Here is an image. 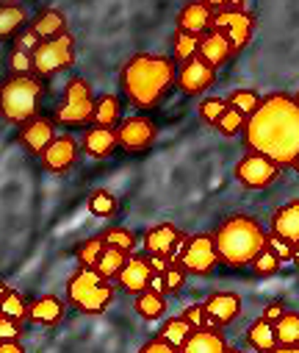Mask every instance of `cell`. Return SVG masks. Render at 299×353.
I'll return each mask as SVG.
<instances>
[{"label": "cell", "mask_w": 299, "mask_h": 353, "mask_svg": "<svg viewBox=\"0 0 299 353\" xmlns=\"http://www.w3.org/2000/svg\"><path fill=\"white\" fill-rule=\"evenodd\" d=\"M244 145L280 167H291L299 156V103L288 92L261 98L258 109L244 123Z\"/></svg>", "instance_id": "cell-1"}, {"label": "cell", "mask_w": 299, "mask_h": 353, "mask_svg": "<svg viewBox=\"0 0 299 353\" xmlns=\"http://www.w3.org/2000/svg\"><path fill=\"white\" fill-rule=\"evenodd\" d=\"M175 75H177V61L175 59L139 53L122 67L120 83H122L125 98L136 109L150 112L164 101V95L175 86Z\"/></svg>", "instance_id": "cell-2"}, {"label": "cell", "mask_w": 299, "mask_h": 353, "mask_svg": "<svg viewBox=\"0 0 299 353\" xmlns=\"http://www.w3.org/2000/svg\"><path fill=\"white\" fill-rule=\"evenodd\" d=\"M214 248L228 268H250V261L266 248V231L255 217L233 214L217 225Z\"/></svg>", "instance_id": "cell-3"}, {"label": "cell", "mask_w": 299, "mask_h": 353, "mask_svg": "<svg viewBox=\"0 0 299 353\" xmlns=\"http://www.w3.org/2000/svg\"><path fill=\"white\" fill-rule=\"evenodd\" d=\"M45 95V83L36 72L9 75L0 83V120L9 125H23L25 120L39 114Z\"/></svg>", "instance_id": "cell-4"}, {"label": "cell", "mask_w": 299, "mask_h": 353, "mask_svg": "<svg viewBox=\"0 0 299 353\" xmlns=\"http://www.w3.org/2000/svg\"><path fill=\"white\" fill-rule=\"evenodd\" d=\"M67 303L83 314H103L114 303V287L94 268H80L67 281Z\"/></svg>", "instance_id": "cell-5"}, {"label": "cell", "mask_w": 299, "mask_h": 353, "mask_svg": "<svg viewBox=\"0 0 299 353\" xmlns=\"http://www.w3.org/2000/svg\"><path fill=\"white\" fill-rule=\"evenodd\" d=\"M91 114H94V95L86 78L72 75L64 86V101L56 106L53 112V123L58 128H86L91 125Z\"/></svg>", "instance_id": "cell-6"}, {"label": "cell", "mask_w": 299, "mask_h": 353, "mask_svg": "<svg viewBox=\"0 0 299 353\" xmlns=\"http://www.w3.org/2000/svg\"><path fill=\"white\" fill-rule=\"evenodd\" d=\"M34 72L39 78H50L75 64V39L69 34H58L53 39H42L34 48Z\"/></svg>", "instance_id": "cell-7"}, {"label": "cell", "mask_w": 299, "mask_h": 353, "mask_svg": "<svg viewBox=\"0 0 299 353\" xmlns=\"http://www.w3.org/2000/svg\"><path fill=\"white\" fill-rule=\"evenodd\" d=\"M280 170H283V167H280L277 161H272L269 156L250 150V153L236 164L233 175H236V181H239L244 190H266V187H272V184L277 181Z\"/></svg>", "instance_id": "cell-8"}, {"label": "cell", "mask_w": 299, "mask_h": 353, "mask_svg": "<svg viewBox=\"0 0 299 353\" xmlns=\"http://www.w3.org/2000/svg\"><path fill=\"white\" fill-rule=\"evenodd\" d=\"M117 145L125 150V153H142L147 148L155 145L158 139V125L153 123V117L147 114H133V117H125L117 123Z\"/></svg>", "instance_id": "cell-9"}, {"label": "cell", "mask_w": 299, "mask_h": 353, "mask_svg": "<svg viewBox=\"0 0 299 353\" xmlns=\"http://www.w3.org/2000/svg\"><path fill=\"white\" fill-rule=\"evenodd\" d=\"M211 28H217L228 42L233 53H241L255 31V17L250 12H230V9H217L214 12V23Z\"/></svg>", "instance_id": "cell-10"}, {"label": "cell", "mask_w": 299, "mask_h": 353, "mask_svg": "<svg viewBox=\"0 0 299 353\" xmlns=\"http://www.w3.org/2000/svg\"><path fill=\"white\" fill-rule=\"evenodd\" d=\"M180 268L191 276H208L217 264H219V256H217V248H214V236L208 234H197L191 239H186L183 245V253H180Z\"/></svg>", "instance_id": "cell-11"}, {"label": "cell", "mask_w": 299, "mask_h": 353, "mask_svg": "<svg viewBox=\"0 0 299 353\" xmlns=\"http://www.w3.org/2000/svg\"><path fill=\"white\" fill-rule=\"evenodd\" d=\"M217 81V67H211L208 61H203L199 56H191L186 61H177V75H175V83L177 90L188 98H197L203 95L206 90H211Z\"/></svg>", "instance_id": "cell-12"}, {"label": "cell", "mask_w": 299, "mask_h": 353, "mask_svg": "<svg viewBox=\"0 0 299 353\" xmlns=\"http://www.w3.org/2000/svg\"><path fill=\"white\" fill-rule=\"evenodd\" d=\"M78 150H80V145H78V139L75 137H69V134H56V139L39 153V161H42V167L47 170V172H67L75 161H78Z\"/></svg>", "instance_id": "cell-13"}, {"label": "cell", "mask_w": 299, "mask_h": 353, "mask_svg": "<svg viewBox=\"0 0 299 353\" xmlns=\"http://www.w3.org/2000/svg\"><path fill=\"white\" fill-rule=\"evenodd\" d=\"M53 139H56V123H53V117L36 114V117L25 120L23 125H17V142L28 153H34V156H39Z\"/></svg>", "instance_id": "cell-14"}, {"label": "cell", "mask_w": 299, "mask_h": 353, "mask_svg": "<svg viewBox=\"0 0 299 353\" xmlns=\"http://www.w3.org/2000/svg\"><path fill=\"white\" fill-rule=\"evenodd\" d=\"M150 276H153V268H150L147 256L131 253V256L125 259L122 270L117 273V279H114V281H117V287H120L122 292H128V295H139V292H144V290H147Z\"/></svg>", "instance_id": "cell-15"}, {"label": "cell", "mask_w": 299, "mask_h": 353, "mask_svg": "<svg viewBox=\"0 0 299 353\" xmlns=\"http://www.w3.org/2000/svg\"><path fill=\"white\" fill-rule=\"evenodd\" d=\"M206 309V317H208V325H230L239 314H241V295L239 292H211L203 303Z\"/></svg>", "instance_id": "cell-16"}, {"label": "cell", "mask_w": 299, "mask_h": 353, "mask_svg": "<svg viewBox=\"0 0 299 353\" xmlns=\"http://www.w3.org/2000/svg\"><path fill=\"white\" fill-rule=\"evenodd\" d=\"M180 350L183 353H225L230 347L219 325H203V328H191Z\"/></svg>", "instance_id": "cell-17"}, {"label": "cell", "mask_w": 299, "mask_h": 353, "mask_svg": "<svg viewBox=\"0 0 299 353\" xmlns=\"http://www.w3.org/2000/svg\"><path fill=\"white\" fill-rule=\"evenodd\" d=\"M117 131L114 128H106V125H86L83 128V137H80V150L91 159H109L114 150H117Z\"/></svg>", "instance_id": "cell-18"}, {"label": "cell", "mask_w": 299, "mask_h": 353, "mask_svg": "<svg viewBox=\"0 0 299 353\" xmlns=\"http://www.w3.org/2000/svg\"><path fill=\"white\" fill-rule=\"evenodd\" d=\"M214 12L217 9H211L208 3H203V0H191V3H186L177 14V31H188V34L203 37L206 31H211Z\"/></svg>", "instance_id": "cell-19"}, {"label": "cell", "mask_w": 299, "mask_h": 353, "mask_svg": "<svg viewBox=\"0 0 299 353\" xmlns=\"http://www.w3.org/2000/svg\"><path fill=\"white\" fill-rule=\"evenodd\" d=\"M64 314H67V306L56 295H42V298H34L28 303V320L36 325H45V328L58 325L64 320Z\"/></svg>", "instance_id": "cell-20"}, {"label": "cell", "mask_w": 299, "mask_h": 353, "mask_svg": "<svg viewBox=\"0 0 299 353\" xmlns=\"http://www.w3.org/2000/svg\"><path fill=\"white\" fill-rule=\"evenodd\" d=\"M183 239V234L177 231V225L172 223H158L153 228L144 231V250L147 253H161L169 259V253L175 250V245Z\"/></svg>", "instance_id": "cell-21"}, {"label": "cell", "mask_w": 299, "mask_h": 353, "mask_svg": "<svg viewBox=\"0 0 299 353\" xmlns=\"http://www.w3.org/2000/svg\"><path fill=\"white\" fill-rule=\"evenodd\" d=\"M197 56L203 59V61H208L211 67H222V64L233 56V50H230V42H228L217 28H211V31H206L203 37H199Z\"/></svg>", "instance_id": "cell-22"}, {"label": "cell", "mask_w": 299, "mask_h": 353, "mask_svg": "<svg viewBox=\"0 0 299 353\" xmlns=\"http://www.w3.org/2000/svg\"><path fill=\"white\" fill-rule=\"evenodd\" d=\"M277 353H299V312H285L274 323Z\"/></svg>", "instance_id": "cell-23"}, {"label": "cell", "mask_w": 299, "mask_h": 353, "mask_svg": "<svg viewBox=\"0 0 299 353\" xmlns=\"http://www.w3.org/2000/svg\"><path fill=\"white\" fill-rule=\"evenodd\" d=\"M272 231L288 242H299V201H288L272 214Z\"/></svg>", "instance_id": "cell-24"}, {"label": "cell", "mask_w": 299, "mask_h": 353, "mask_svg": "<svg viewBox=\"0 0 299 353\" xmlns=\"http://www.w3.org/2000/svg\"><path fill=\"white\" fill-rule=\"evenodd\" d=\"M28 26V14L20 3H0V42L14 39Z\"/></svg>", "instance_id": "cell-25"}, {"label": "cell", "mask_w": 299, "mask_h": 353, "mask_svg": "<svg viewBox=\"0 0 299 353\" xmlns=\"http://www.w3.org/2000/svg\"><path fill=\"white\" fill-rule=\"evenodd\" d=\"M31 28L36 31L39 39H53L58 34H67V17L64 12L58 9H42L34 20H31Z\"/></svg>", "instance_id": "cell-26"}, {"label": "cell", "mask_w": 299, "mask_h": 353, "mask_svg": "<svg viewBox=\"0 0 299 353\" xmlns=\"http://www.w3.org/2000/svg\"><path fill=\"white\" fill-rule=\"evenodd\" d=\"M120 120H122V103H120L117 95H100V98H94V114H91L94 125L117 128Z\"/></svg>", "instance_id": "cell-27"}, {"label": "cell", "mask_w": 299, "mask_h": 353, "mask_svg": "<svg viewBox=\"0 0 299 353\" xmlns=\"http://www.w3.org/2000/svg\"><path fill=\"white\" fill-rule=\"evenodd\" d=\"M136 314L147 323H155L166 314V295L161 292H153V290H144L136 295Z\"/></svg>", "instance_id": "cell-28"}, {"label": "cell", "mask_w": 299, "mask_h": 353, "mask_svg": "<svg viewBox=\"0 0 299 353\" xmlns=\"http://www.w3.org/2000/svg\"><path fill=\"white\" fill-rule=\"evenodd\" d=\"M247 345L252 347V350H263V353H269V350H274L277 347V336H274V325L269 323V320H263V317H258L250 328H247Z\"/></svg>", "instance_id": "cell-29"}, {"label": "cell", "mask_w": 299, "mask_h": 353, "mask_svg": "<svg viewBox=\"0 0 299 353\" xmlns=\"http://www.w3.org/2000/svg\"><path fill=\"white\" fill-rule=\"evenodd\" d=\"M128 256H131V253H125V250H120V248H114V245H106L103 253H100V259H97V264H94V270L103 276V279L114 281L117 273L122 270V264H125Z\"/></svg>", "instance_id": "cell-30"}, {"label": "cell", "mask_w": 299, "mask_h": 353, "mask_svg": "<svg viewBox=\"0 0 299 353\" xmlns=\"http://www.w3.org/2000/svg\"><path fill=\"white\" fill-rule=\"evenodd\" d=\"M117 209H120V201H117L109 190H97V192L89 195V212H91L94 217L109 220V217L117 214Z\"/></svg>", "instance_id": "cell-31"}, {"label": "cell", "mask_w": 299, "mask_h": 353, "mask_svg": "<svg viewBox=\"0 0 299 353\" xmlns=\"http://www.w3.org/2000/svg\"><path fill=\"white\" fill-rule=\"evenodd\" d=\"M0 314L14 317V320H25L28 317V301L23 298V292L6 287L3 298H0Z\"/></svg>", "instance_id": "cell-32"}, {"label": "cell", "mask_w": 299, "mask_h": 353, "mask_svg": "<svg viewBox=\"0 0 299 353\" xmlns=\"http://www.w3.org/2000/svg\"><path fill=\"white\" fill-rule=\"evenodd\" d=\"M103 248H106L103 236H89V239H83V242L75 248L78 264H80V268H94L97 259H100V253H103Z\"/></svg>", "instance_id": "cell-33"}, {"label": "cell", "mask_w": 299, "mask_h": 353, "mask_svg": "<svg viewBox=\"0 0 299 353\" xmlns=\"http://www.w3.org/2000/svg\"><path fill=\"white\" fill-rule=\"evenodd\" d=\"M103 242L106 245H114L125 253H133L136 250V234L131 228H122V225H114V228H106L103 231Z\"/></svg>", "instance_id": "cell-34"}, {"label": "cell", "mask_w": 299, "mask_h": 353, "mask_svg": "<svg viewBox=\"0 0 299 353\" xmlns=\"http://www.w3.org/2000/svg\"><path fill=\"white\" fill-rule=\"evenodd\" d=\"M191 334V325L183 320V317H172L169 323H164V328H161V334L158 336H164L175 350H180V345L186 342V336Z\"/></svg>", "instance_id": "cell-35"}, {"label": "cell", "mask_w": 299, "mask_h": 353, "mask_svg": "<svg viewBox=\"0 0 299 353\" xmlns=\"http://www.w3.org/2000/svg\"><path fill=\"white\" fill-rule=\"evenodd\" d=\"M197 48H199V37L197 34H188V31H177L175 34V42H172L175 61H186V59L197 56Z\"/></svg>", "instance_id": "cell-36"}, {"label": "cell", "mask_w": 299, "mask_h": 353, "mask_svg": "<svg viewBox=\"0 0 299 353\" xmlns=\"http://www.w3.org/2000/svg\"><path fill=\"white\" fill-rule=\"evenodd\" d=\"M244 123H247V117L239 112V109H233V106H228L225 112H222V117L217 120V131L219 134H225V137H236V134H241L244 131Z\"/></svg>", "instance_id": "cell-37"}, {"label": "cell", "mask_w": 299, "mask_h": 353, "mask_svg": "<svg viewBox=\"0 0 299 353\" xmlns=\"http://www.w3.org/2000/svg\"><path fill=\"white\" fill-rule=\"evenodd\" d=\"M280 264H283V261L277 259V253L266 245V248H263V250L250 261V268H252V273H255V276H274V273L280 270Z\"/></svg>", "instance_id": "cell-38"}, {"label": "cell", "mask_w": 299, "mask_h": 353, "mask_svg": "<svg viewBox=\"0 0 299 353\" xmlns=\"http://www.w3.org/2000/svg\"><path fill=\"white\" fill-rule=\"evenodd\" d=\"M258 103H261V95H258L255 90H236V92H230V98H228V106L239 109L244 117H250V114L258 109Z\"/></svg>", "instance_id": "cell-39"}, {"label": "cell", "mask_w": 299, "mask_h": 353, "mask_svg": "<svg viewBox=\"0 0 299 353\" xmlns=\"http://www.w3.org/2000/svg\"><path fill=\"white\" fill-rule=\"evenodd\" d=\"M186 270L180 268V261H169V268L164 270V284H166V295H180L183 284H186Z\"/></svg>", "instance_id": "cell-40"}, {"label": "cell", "mask_w": 299, "mask_h": 353, "mask_svg": "<svg viewBox=\"0 0 299 353\" xmlns=\"http://www.w3.org/2000/svg\"><path fill=\"white\" fill-rule=\"evenodd\" d=\"M9 70H12V75L34 72V56L28 50H23V48H12L9 50Z\"/></svg>", "instance_id": "cell-41"}, {"label": "cell", "mask_w": 299, "mask_h": 353, "mask_svg": "<svg viewBox=\"0 0 299 353\" xmlns=\"http://www.w3.org/2000/svg\"><path fill=\"white\" fill-rule=\"evenodd\" d=\"M225 109H228V101H222V98H208V101L199 103V117H203V123H208V125H217V120L222 117Z\"/></svg>", "instance_id": "cell-42"}, {"label": "cell", "mask_w": 299, "mask_h": 353, "mask_svg": "<svg viewBox=\"0 0 299 353\" xmlns=\"http://www.w3.org/2000/svg\"><path fill=\"white\" fill-rule=\"evenodd\" d=\"M266 245L277 253V259H280V261H291V256H294V242H288L285 236H280V234L269 231V234H266Z\"/></svg>", "instance_id": "cell-43"}, {"label": "cell", "mask_w": 299, "mask_h": 353, "mask_svg": "<svg viewBox=\"0 0 299 353\" xmlns=\"http://www.w3.org/2000/svg\"><path fill=\"white\" fill-rule=\"evenodd\" d=\"M23 336V320L0 314V342L3 339H20Z\"/></svg>", "instance_id": "cell-44"}, {"label": "cell", "mask_w": 299, "mask_h": 353, "mask_svg": "<svg viewBox=\"0 0 299 353\" xmlns=\"http://www.w3.org/2000/svg\"><path fill=\"white\" fill-rule=\"evenodd\" d=\"M180 317H183V320H186L191 328H203V325H208V317H206L203 303H191V306H186Z\"/></svg>", "instance_id": "cell-45"}, {"label": "cell", "mask_w": 299, "mask_h": 353, "mask_svg": "<svg viewBox=\"0 0 299 353\" xmlns=\"http://www.w3.org/2000/svg\"><path fill=\"white\" fill-rule=\"evenodd\" d=\"M39 42H42V39L36 37V31H34L31 26H25V28L14 37V48H23V50H28V53H34V48H36Z\"/></svg>", "instance_id": "cell-46"}, {"label": "cell", "mask_w": 299, "mask_h": 353, "mask_svg": "<svg viewBox=\"0 0 299 353\" xmlns=\"http://www.w3.org/2000/svg\"><path fill=\"white\" fill-rule=\"evenodd\" d=\"M142 353H175V347L164 339V336H155L153 342H147V345H142Z\"/></svg>", "instance_id": "cell-47"}, {"label": "cell", "mask_w": 299, "mask_h": 353, "mask_svg": "<svg viewBox=\"0 0 299 353\" xmlns=\"http://www.w3.org/2000/svg\"><path fill=\"white\" fill-rule=\"evenodd\" d=\"M283 314H285V306H283V303H269V306L263 309V314H261V317H263V320H269V323L274 325Z\"/></svg>", "instance_id": "cell-48"}, {"label": "cell", "mask_w": 299, "mask_h": 353, "mask_svg": "<svg viewBox=\"0 0 299 353\" xmlns=\"http://www.w3.org/2000/svg\"><path fill=\"white\" fill-rule=\"evenodd\" d=\"M147 261H150L153 273H164V270L169 268V259H166V256H161V253H147Z\"/></svg>", "instance_id": "cell-49"}, {"label": "cell", "mask_w": 299, "mask_h": 353, "mask_svg": "<svg viewBox=\"0 0 299 353\" xmlns=\"http://www.w3.org/2000/svg\"><path fill=\"white\" fill-rule=\"evenodd\" d=\"M147 290H153V292H161V295H166L164 273H153V276H150V281H147Z\"/></svg>", "instance_id": "cell-50"}, {"label": "cell", "mask_w": 299, "mask_h": 353, "mask_svg": "<svg viewBox=\"0 0 299 353\" xmlns=\"http://www.w3.org/2000/svg\"><path fill=\"white\" fill-rule=\"evenodd\" d=\"M0 353H23L20 339H3L0 342Z\"/></svg>", "instance_id": "cell-51"}, {"label": "cell", "mask_w": 299, "mask_h": 353, "mask_svg": "<svg viewBox=\"0 0 299 353\" xmlns=\"http://www.w3.org/2000/svg\"><path fill=\"white\" fill-rule=\"evenodd\" d=\"M225 9H230V12H247V0H228Z\"/></svg>", "instance_id": "cell-52"}, {"label": "cell", "mask_w": 299, "mask_h": 353, "mask_svg": "<svg viewBox=\"0 0 299 353\" xmlns=\"http://www.w3.org/2000/svg\"><path fill=\"white\" fill-rule=\"evenodd\" d=\"M203 3H208L211 9H225V3H228V0H203Z\"/></svg>", "instance_id": "cell-53"}, {"label": "cell", "mask_w": 299, "mask_h": 353, "mask_svg": "<svg viewBox=\"0 0 299 353\" xmlns=\"http://www.w3.org/2000/svg\"><path fill=\"white\" fill-rule=\"evenodd\" d=\"M291 261H294L296 268H299V242H294V256H291Z\"/></svg>", "instance_id": "cell-54"}, {"label": "cell", "mask_w": 299, "mask_h": 353, "mask_svg": "<svg viewBox=\"0 0 299 353\" xmlns=\"http://www.w3.org/2000/svg\"><path fill=\"white\" fill-rule=\"evenodd\" d=\"M291 167H294V170H296V172H299V156H296V159H294V161H291Z\"/></svg>", "instance_id": "cell-55"}, {"label": "cell", "mask_w": 299, "mask_h": 353, "mask_svg": "<svg viewBox=\"0 0 299 353\" xmlns=\"http://www.w3.org/2000/svg\"><path fill=\"white\" fill-rule=\"evenodd\" d=\"M3 292H6V284H0V298H3Z\"/></svg>", "instance_id": "cell-56"}, {"label": "cell", "mask_w": 299, "mask_h": 353, "mask_svg": "<svg viewBox=\"0 0 299 353\" xmlns=\"http://www.w3.org/2000/svg\"><path fill=\"white\" fill-rule=\"evenodd\" d=\"M0 3H20V0H0Z\"/></svg>", "instance_id": "cell-57"}, {"label": "cell", "mask_w": 299, "mask_h": 353, "mask_svg": "<svg viewBox=\"0 0 299 353\" xmlns=\"http://www.w3.org/2000/svg\"><path fill=\"white\" fill-rule=\"evenodd\" d=\"M294 101H296V103H299V92H296V95H294Z\"/></svg>", "instance_id": "cell-58"}]
</instances>
